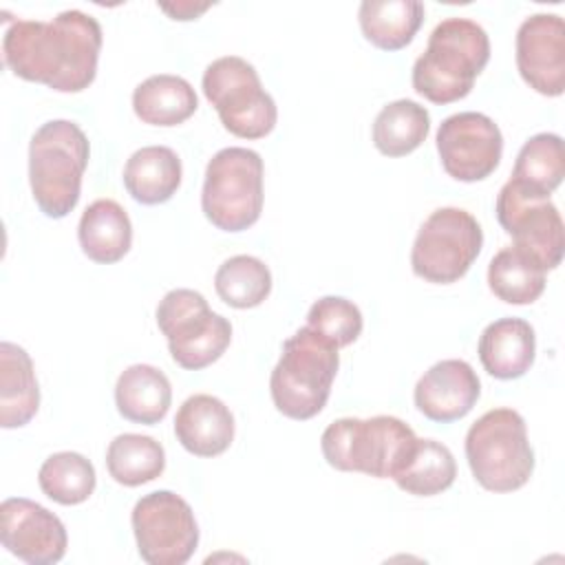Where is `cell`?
<instances>
[{"instance_id": "obj_1", "label": "cell", "mask_w": 565, "mask_h": 565, "mask_svg": "<svg viewBox=\"0 0 565 565\" xmlns=\"http://www.w3.org/2000/svg\"><path fill=\"white\" fill-rule=\"evenodd\" d=\"M99 22L68 9L53 20H15L2 35L7 68L26 82L57 93H82L95 82L102 51Z\"/></svg>"}, {"instance_id": "obj_2", "label": "cell", "mask_w": 565, "mask_h": 565, "mask_svg": "<svg viewBox=\"0 0 565 565\" xmlns=\"http://www.w3.org/2000/svg\"><path fill=\"white\" fill-rule=\"evenodd\" d=\"M490 60V38L468 18H446L428 35L426 51L413 64V88L433 104H452L470 95Z\"/></svg>"}, {"instance_id": "obj_3", "label": "cell", "mask_w": 565, "mask_h": 565, "mask_svg": "<svg viewBox=\"0 0 565 565\" xmlns=\"http://www.w3.org/2000/svg\"><path fill=\"white\" fill-rule=\"evenodd\" d=\"M88 159V137L75 121L51 119L33 132L29 183L33 201L44 216L64 218L75 210Z\"/></svg>"}, {"instance_id": "obj_4", "label": "cell", "mask_w": 565, "mask_h": 565, "mask_svg": "<svg viewBox=\"0 0 565 565\" xmlns=\"http://www.w3.org/2000/svg\"><path fill=\"white\" fill-rule=\"evenodd\" d=\"M417 439L415 430L393 415L342 417L324 428L320 450L335 470L393 479L411 459Z\"/></svg>"}, {"instance_id": "obj_5", "label": "cell", "mask_w": 565, "mask_h": 565, "mask_svg": "<svg viewBox=\"0 0 565 565\" xmlns=\"http://www.w3.org/2000/svg\"><path fill=\"white\" fill-rule=\"evenodd\" d=\"M338 366V347L307 324L300 327L282 342L280 358L269 377L276 411L298 422L316 417L327 406Z\"/></svg>"}, {"instance_id": "obj_6", "label": "cell", "mask_w": 565, "mask_h": 565, "mask_svg": "<svg viewBox=\"0 0 565 565\" xmlns=\"http://www.w3.org/2000/svg\"><path fill=\"white\" fill-rule=\"evenodd\" d=\"M466 459L475 481L490 492H514L534 472L527 426L514 408L483 413L466 433Z\"/></svg>"}, {"instance_id": "obj_7", "label": "cell", "mask_w": 565, "mask_h": 565, "mask_svg": "<svg viewBox=\"0 0 565 565\" xmlns=\"http://www.w3.org/2000/svg\"><path fill=\"white\" fill-rule=\"evenodd\" d=\"M263 159L252 148H221L205 168L201 210L223 232L252 227L263 212Z\"/></svg>"}, {"instance_id": "obj_8", "label": "cell", "mask_w": 565, "mask_h": 565, "mask_svg": "<svg viewBox=\"0 0 565 565\" xmlns=\"http://www.w3.org/2000/svg\"><path fill=\"white\" fill-rule=\"evenodd\" d=\"M201 88L216 108L227 132L241 139H263L278 121L274 97L263 88L254 64L238 55H223L203 71Z\"/></svg>"}, {"instance_id": "obj_9", "label": "cell", "mask_w": 565, "mask_h": 565, "mask_svg": "<svg viewBox=\"0 0 565 565\" xmlns=\"http://www.w3.org/2000/svg\"><path fill=\"white\" fill-rule=\"evenodd\" d=\"M157 327L168 340L172 360L185 371L214 364L232 342V324L212 311L194 289H170L157 305Z\"/></svg>"}, {"instance_id": "obj_10", "label": "cell", "mask_w": 565, "mask_h": 565, "mask_svg": "<svg viewBox=\"0 0 565 565\" xmlns=\"http://www.w3.org/2000/svg\"><path fill=\"white\" fill-rule=\"evenodd\" d=\"M483 247L479 221L461 207H437L422 223L413 249V274L433 285H450L468 274Z\"/></svg>"}, {"instance_id": "obj_11", "label": "cell", "mask_w": 565, "mask_h": 565, "mask_svg": "<svg viewBox=\"0 0 565 565\" xmlns=\"http://www.w3.org/2000/svg\"><path fill=\"white\" fill-rule=\"evenodd\" d=\"M139 556L148 565H183L199 545V523L190 503L172 490L143 494L130 514Z\"/></svg>"}, {"instance_id": "obj_12", "label": "cell", "mask_w": 565, "mask_h": 565, "mask_svg": "<svg viewBox=\"0 0 565 565\" xmlns=\"http://www.w3.org/2000/svg\"><path fill=\"white\" fill-rule=\"evenodd\" d=\"M497 221L512 236V247L534 258L545 271L561 265L565 252L563 218L550 199L521 192L508 181L497 194Z\"/></svg>"}, {"instance_id": "obj_13", "label": "cell", "mask_w": 565, "mask_h": 565, "mask_svg": "<svg viewBox=\"0 0 565 565\" xmlns=\"http://www.w3.org/2000/svg\"><path fill=\"white\" fill-rule=\"evenodd\" d=\"M435 143L446 174L463 183L488 179L503 157L499 126L488 115L475 110L446 117L437 128Z\"/></svg>"}, {"instance_id": "obj_14", "label": "cell", "mask_w": 565, "mask_h": 565, "mask_svg": "<svg viewBox=\"0 0 565 565\" xmlns=\"http://www.w3.org/2000/svg\"><path fill=\"white\" fill-rule=\"evenodd\" d=\"M0 543L29 565H53L64 558L68 534L60 516L44 505L9 497L0 503Z\"/></svg>"}, {"instance_id": "obj_15", "label": "cell", "mask_w": 565, "mask_h": 565, "mask_svg": "<svg viewBox=\"0 0 565 565\" xmlns=\"http://www.w3.org/2000/svg\"><path fill=\"white\" fill-rule=\"evenodd\" d=\"M521 79L545 97L565 90V24L558 13H532L516 31Z\"/></svg>"}, {"instance_id": "obj_16", "label": "cell", "mask_w": 565, "mask_h": 565, "mask_svg": "<svg viewBox=\"0 0 565 565\" xmlns=\"http://www.w3.org/2000/svg\"><path fill=\"white\" fill-rule=\"evenodd\" d=\"M481 395V382L466 360L448 358L435 362L415 384L413 399L417 411L439 424L463 419Z\"/></svg>"}, {"instance_id": "obj_17", "label": "cell", "mask_w": 565, "mask_h": 565, "mask_svg": "<svg viewBox=\"0 0 565 565\" xmlns=\"http://www.w3.org/2000/svg\"><path fill=\"white\" fill-rule=\"evenodd\" d=\"M174 435L190 455L218 457L234 439V415L223 399L196 393L179 406Z\"/></svg>"}, {"instance_id": "obj_18", "label": "cell", "mask_w": 565, "mask_h": 565, "mask_svg": "<svg viewBox=\"0 0 565 565\" xmlns=\"http://www.w3.org/2000/svg\"><path fill=\"white\" fill-rule=\"evenodd\" d=\"M477 353L488 375L497 380L523 377L536 358L534 327L523 318H499L481 331Z\"/></svg>"}, {"instance_id": "obj_19", "label": "cell", "mask_w": 565, "mask_h": 565, "mask_svg": "<svg viewBox=\"0 0 565 565\" xmlns=\"http://www.w3.org/2000/svg\"><path fill=\"white\" fill-rule=\"evenodd\" d=\"M40 408V386L31 355L15 342H0V426L22 428Z\"/></svg>"}, {"instance_id": "obj_20", "label": "cell", "mask_w": 565, "mask_h": 565, "mask_svg": "<svg viewBox=\"0 0 565 565\" xmlns=\"http://www.w3.org/2000/svg\"><path fill=\"white\" fill-rule=\"evenodd\" d=\"M115 404L124 419L132 424H159L172 404L168 375L152 364H130L115 384Z\"/></svg>"}, {"instance_id": "obj_21", "label": "cell", "mask_w": 565, "mask_h": 565, "mask_svg": "<svg viewBox=\"0 0 565 565\" xmlns=\"http://www.w3.org/2000/svg\"><path fill=\"white\" fill-rule=\"evenodd\" d=\"M77 241L93 263L113 265L121 260L132 245V223L128 212L113 199L93 201L82 212Z\"/></svg>"}, {"instance_id": "obj_22", "label": "cell", "mask_w": 565, "mask_h": 565, "mask_svg": "<svg viewBox=\"0 0 565 565\" xmlns=\"http://www.w3.org/2000/svg\"><path fill=\"white\" fill-rule=\"evenodd\" d=\"M183 168L179 154L168 146H143L124 166V185L141 205L170 201L181 185Z\"/></svg>"}, {"instance_id": "obj_23", "label": "cell", "mask_w": 565, "mask_h": 565, "mask_svg": "<svg viewBox=\"0 0 565 565\" xmlns=\"http://www.w3.org/2000/svg\"><path fill=\"white\" fill-rule=\"evenodd\" d=\"M199 108V97L192 84L181 75H150L132 90V110L148 126H179Z\"/></svg>"}, {"instance_id": "obj_24", "label": "cell", "mask_w": 565, "mask_h": 565, "mask_svg": "<svg viewBox=\"0 0 565 565\" xmlns=\"http://www.w3.org/2000/svg\"><path fill=\"white\" fill-rule=\"evenodd\" d=\"M419 0H364L358 9L362 35L382 51L406 49L424 22Z\"/></svg>"}, {"instance_id": "obj_25", "label": "cell", "mask_w": 565, "mask_h": 565, "mask_svg": "<svg viewBox=\"0 0 565 565\" xmlns=\"http://www.w3.org/2000/svg\"><path fill=\"white\" fill-rule=\"evenodd\" d=\"M565 177L563 139L556 132H539L530 137L514 161L510 181L525 194L550 199Z\"/></svg>"}, {"instance_id": "obj_26", "label": "cell", "mask_w": 565, "mask_h": 565, "mask_svg": "<svg viewBox=\"0 0 565 565\" xmlns=\"http://www.w3.org/2000/svg\"><path fill=\"white\" fill-rule=\"evenodd\" d=\"M430 132L428 110L413 99L386 104L373 121V146L384 157L397 159L417 150Z\"/></svg>"}, {"instance_id": "obj_27", "label": "cell", "mask_w": 565, "mask_h": 565, "mask_svg": "<svg viewBox=\"0 0 565 565\" xmlns=\"http://www.w3.org/2000/svg\"><path fill=\"white\" fill-rule=\"evenodd\" d=\"M545 269L516 247L499 249L488 265L490 291L508 305H532L545 291Z\"/></svg>"}, {"instance_id": "obj_28", "label": "cell", "mask_w": 565, "mask_h": 565, "mask_svg": "<svg viewBox=\"0 0 565 565\" xmlns=\"http://www.w3.org/2000/svg\"><path fill=\"white\" fill-rule=\"evenodd\" d=\"M106 468L119 486L137 488L161 477L166 470V450L150 435L124 433L108 444Z\"/></svg>"}, {"instance_id": "obj_29", "label": "cell", "mask_w": 565, "mask_h": 565, "mask_svg": "<svg viewBox=\"0 0 565 565\" xmlns=\"http://www.w3.org/2000/svg\"><path fill=\"white\" fill-rule=\"evenodd\" d=\"M457 477L450 448L437 439H417L406 466L393 477L399 490L413 497H435L448 490Z\"/></svg>"}, {"instance_id": "obj_30", "label": "cell", "mask_w": 565, "mask_h": 565, "mask_svg": "<svg viewBox=\"0 0 565 565\" xmlns=\"http://www.w3.org/2000/svg\"><path fill=\"white\" fill-rule=\"evenodd\" d=\"M40 490L60 505H79L84 503L97 486L95 466L73 450L53 452L44 459L38 472Z\"/></svg>"}, {"instance_id": "obj_31", "label": "cell", "mask_w": 565, "mask_h": 565, "mask_svg": "<svg viewBox=\"0 0 565 565\" xmlns=\"http://www.w3.org/2000/svg\"><path fill=\"white\" fill-rule=\"evenodd\" d=\"M214 289L225 305L234 309H254L271 294V271L260 258L236 254L218 265Z\"/></svg>"}, {"instance_id": "obj_32", "label": "cell", "mask_w": 565, "mask_h": 565, "mask_svg": "<svg viewBox=\"0 0 565 565\" xmlns=\"http://www.w3.org/2000/svg\"><path fill=\"white\" fill-rule=\"evenodd\" d=\"M307 327L342 349L360 338L364 320L353 300L342 296H322L309 307Z\"/></svg>"}, {"instance_id": "obj_33", "label": "cell", "mask_w": 565, "mask_h": 565, "mask_svg": "<svg viewBox=\"0 0 565 565\" xmlns=\"http://www.w3.org/2000/svg\"><path fill=\"white\" fill-rule=\"evenodd\" d=\"M212 4H194V2H177V4H159L161 11H166L168 15H172V20H196L203 11H207Z\"/></svg>"}]
</instances>
